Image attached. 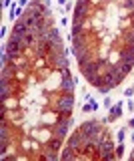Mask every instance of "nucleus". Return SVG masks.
Returning a JSON list of instances; mask_svg holds the SVG:
<instances>
[{"label": "nucleus", "instance_id": "1", "mask_svg": "<svg viewBox=\"0 0 134 161\" xmlns=\"http://www.w3.org/2000/svg\"><path fill=\"white\" fill-rule=\"evenodd\" d=\"M84 133V137H90V135H96V133H102L104 131V123L102 121H98V119H88V121H84V123L78 127Z\"/></svg>", "mask_w": 134, "mask_h": 161}, {"label": "nucleus", "instance_id": "2", "mask_svg": "<svg viewBox=\"0 0 134 161\" xmlns=\"http://www.w3.org/2000/svg\"><path fill=\"white\" fill-rule=\"evenodd\" d=\"M80 73L84 75V79L88 80V83H94V79L100 75V67H98V58L96 60H88V63L80 64Z\"/></svg>", "mask_w": 134, "mask_h": 161}, {"label": "nucleus", "instance_id": "3", "mask_svg": "<svg viewBox=\"0 0 134 161\" xmlns=\"http://www.w3.org/2000/svg\"><path fill=\"white\" fill-rule=\"evenodd\" d=\"M54 109L56 111H72L74 109V93H58Z\"/></svg>", "mask_w": 134, "mask_h": 161}, {"label": "nucleus", "instance_id": "4", "mask_svg": "<svg viewBox=\"0 0 134 161\" xmlns=\"http://www.w3.org/2000/svg\"><path fill=\"white\" fill-rule=\"evenodd\" d=\"M48 64H50L52 69H64L68 67V60H66V48L64 50H52L50 54H48Z\"/></svg>", "mask_w": 134, "mask_h": 161}, {"label": "nucleus", "instance_id": "5", "mask_svg": "<svg viewBox=\"0 0 134 161\" xmlns=\"http://www.w3.org/2000/svg\"><path fill=\"white\" fill-rule=\"evenodd\" d=\"M62 73L58 69H54V73L50 75V77H48L46 80H42V85H44V89L46 91H50V93H56L58 89H60V83H62Z\"/></svg>", "mask_w": 134, "mask_h": 161}, {"label": "nucleus", "instance_id": "6", "mask_svg": "<svg viewBox=\"0 0 134 161\" xmlns=\"http://www.w3.org/2000/svg\"><path fill=\"white\" fill-rule=\"evenodd\" d=\"M122 109H124V105H122V103L112 105V107H110V115H108V117L104 119L102 123H112V121H116L118 117H122Z\"/></svg>", "mask_w": 134, "mask_h": 161}, {"label": "nucleus", "instance_id": "7", "mask_svg": "<svg viewBox=\"0 0 134 161\" xmlns=\"http://www.w3.org/2000/svg\"><path fill=\"white\" fill-rule=\"evenodd\" d=\"M74 87H76V79H62L60 83V89H58V93H74Z\"/></svg>", "mask_w": 134, "mask_h": 161}, {"label": "nucleus", "instance_id": "8", "mask_svg": "<svg viewBox=\"0 0 134 161\" xmlns=\"http://www.w3.org/2000/svg\"><path fill=\"white\" fill-rule=\"evenodd\" d=\"M120 32H124V30H130L134 26V18H132V14H128V16H122L120 18Z\"/></svg>", "mask_w": 134, "mask_h": 161}, {"label": "nucleus", "instance_id": "9", "mask_svg": "<svg viewBox=\"0 0 134 161\" xmlns=\"http://www.w3.org/2000/svg\"><path fill=\"white\" fill-rule=\"evenodd\" d=\"M42 145H44V147H48V149H54V151H60L62 139H60V137H54V135H52V137L48 139L46 143H42Z\"/></svg>", "mask_w": 134, "mask_h": 161}, {"label": "nucleus", "instance_id": "10", "mask_svg": "<svg viewBox=\"0 0 134 161\" xmlns=\"http://www.w3.org/2000/svg\"><path fill=\"white\" fill-rule=\"evenodd\" d=\"M34 73H36L38 77H40V80H46V79H48V77H50V75L54 73V69L50 67V64H46V67H42V69L34 70Z\"/></svg>", "mask_w": 134, "mask_h": 161}, {"label": "nucleus", "instance_id": "11", "mask_svg": "<svg viewBox=\"0 0 134 161\" xmlns=\"http://www.w3.org/2000/svg\"><path fill=\"white\" fill-rule=\"evenodd\" d=\"M18 105H20V101H18L16 97H8V99H4V101H2V107H4V109H8V111L16 109Z\"/></svg>", "mask_w": 134, "mask_h": 161}, {"label": "nucleus", "instance_id": "12", "mask_svg": "<svg viewBox=\"0 0 134 161\" xmlns=\"http://www.w3.org/2000/svg\"><path fill=\"white\" fill-rule=\"evenodd\" d=\"M120 36L124 40V44H134V26L130 30H124V32H120Z\"/></svg>", "mask_w": 134, "mask_h": 161}, {"label": "nucleus", "instance_id": "13", "mask_svg": "<svg viewBox=\"0 0 134 161\" xmlns=\"http://www.w3.org/2000/svg\"><path fill=\"white\" fill-rule=\"evenodd\" d=\"M14 80L24 83V80H26V69H16V73H14Z\"/></svg>", "mask_w": 134, "mask_h": 161}, {"label": "nucleus", "instance_id": "14", "mask_svg": "<svg viewBox=\"0 0 134 161\" xmlns=\"http://www.w3.org/2000/svg\"><path fill=\"white\" fill-rule=\"evenodd\" d=\"M114 153H116V157H122V153H124V145H122V141L114 147Z\"/></svg>", "mask_w": 134, "mask_h": 161}, {"label": "nucleus", "instance_id": "15", "mask_svg": "<svg viewBox=\"0 0 134 161\" xmlns=\"http://www.w3.org/2000/svg\"><path fill=\"white\" fill-rule=\"evenodd\" d=\"M92 111H94V105L90 103V101H86V105L82 107V113H92Z\"/></svg>", "mask_w": 134, "mask_h": 161}, {"label": "nucleus", "instance_id": "16", "mask_svg": "<svg viewBox=\"0 0 134 161\" xmlns=\"http://www.w3.org/2000/svg\"><path fill=\"white\" fill-rule=\"evenodd\" d=\"M60 73H62V77H64V79H72V70L68 69V67H64V69H60Z\"/></svg>", "mask_w": 134, "mask_h": 161}, {"label": "nucleus", "instance_id": "17", "mask_svg": "<svg viewBox=\"0 0 134 161\" xmlns=\"http://www.w3.org/2000/svg\"><path fill=\"white\" fill-rule=\"evenodd\" d=\"M114 157H116V153H114V151H110V153H104L100 159H104V161H112Z\"/></svg>", "mask_w": 134, "mask_h": 161}, {"label": "nucleus", "instance_id": "18", "mask_svg": "<svg viewBox=\"0 0 134 161\" xmlns=\"http://www.w3.org/2000/svg\"><path fill=\"white\" fill-rule=\"evenodd\" d=\"M58 117H62V119H68V117H72V111H58Z\"/></svg>", "mask_w": 134, "mask_h": 161}, {"label": "nucleus", "instance_id": "19", "mask_svg": "<svg viewBox=\"0 0 134 161\" xmlns=\"http://www.w3.org/2000/svg\"><path fill=\"white\" fill-rule=\"evenodd\" d=\"M124 95H126V97H132V95H134V87H128L126 91H124Z\"/></svg>", "mask_w": 134, "mask_h": 161}, {"label": "nucleus", "instance_id": "20", "mask_svg": "<svg viewBox=\"0 0 134 161\" xmlns=\"http://www.w3.org/2000/svg\"><path fill=\"white\" fill-rule=\"evenodd\" d=\"M124 137H126V133H124V129L118 131V141H124Z\"/></svg>", "mask_w": 134, "mask_h": 161}, {"label": "nucleus", "instance_id": "21", "mask_svg": "<svg viewBox=\"0 0 134 161\" xmlns=\"http://www.w3.org/2000/svg\"><path fill=\"white\" fill-rule=\"evenodd\" d=\"M128 111H132V113H134V101H132V99L128 101Z\"/></svg>", "mask_w": 134, "mask_h": 161}, {"label": "nucleus", "instance_id": "22", "mask_svg": "<svg viewBox=\"0 0 134 161\" xmlns=\"http://www.w3.org/2000/svg\"><path fill=\"white\" fill-rule=\"evenodd\" d=\"M128 127H130V129H134V117H132L130 121H128Z\"/></svg>", "mask_w": 134, "mask_h": 161}, {"label": "nucleus", "instance_id": "23", "mask_svg": "<svg viewBox=\"0 0 134 161\" xmlns=\"http://www.w3.org/2000/svg\"><path fill=\"white\" fill-rule=\"evenodd\" d=\"M10 2H12V0H4V2H2V6H4V8H8V4H10Z\"/></svg>", "mask_w": 134, "mask_h": 161}, {"label": "nucleus", "instance_id": "24", "mask_svg": "<svg viewBox=\"0 0 134 161\" xmlns=\"http://www.w3.org/2000/svg\"><path fill=\"white\" fill-rule=\"evenodd\" d=\"M56 2H58V4H62V6H66V2H68V0H56Z\"/></svg>", "mask_w": 134, "mask_h": 161}, {"label": "nucleus", "instance_id": "25", "mask_svg": "<svg viewBox=\"0 0 134 161\" xmlns=\"http://www.w3.org/2000/svg\"><path fill=\"white\" fill-rule=\"evenodd\" d=\"M130 159H132V161H134V149H132V151H130Z\"/></svg>", "mask_w": 134, "mask_h": 161}, {"label": "nucleus", "instance_id": "26", "mask_svg": "<svg viewBox=\"0 0 134 161\" xmlns=\"http://www.w3.org/2000/svg\"><path fill=\"white\" fill-rule=\"evenodd\" d=\"M132 18H134V12H132Z\"/></svg>", "mask_w": 134, "mask_h": 161}]
</instances>
